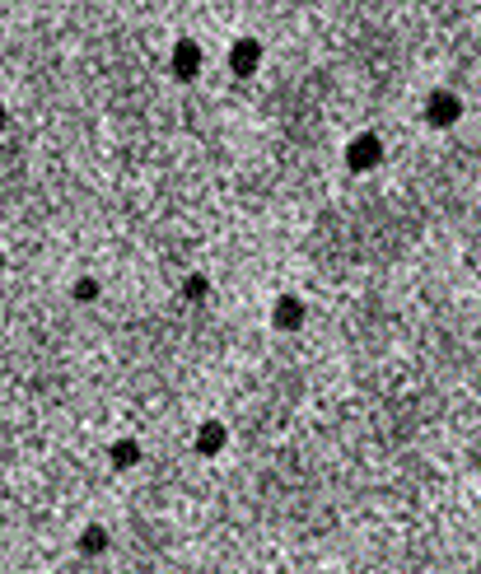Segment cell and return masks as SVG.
Wrapping results in <instances>:
<instances>
[{"mask_svg":"<svg viewBox=\"0 0 481 574\" xmlns=\"http://www.w3.org/2000/svg\"><path fill=\"white\" fill-rule=\"evenodd\" d=\"M346 163H351L356 173H369V169H379L384 163V141L374 131H365V135H356L351 145H346Z\"/></svg>","mask_w":481,"mask_h":574,"instance_id":"cell-1","label":"cell"},{"mask_svg":"<svg viewBox=\"0 0 481 574\" xmlns=\"http://www.w3.org/2000/svg\"><path fill=\"white\" fill-rule=\"evenodd\" d=\"M458 117H463V103L453 98L449 89H435L430 103H425V122H430V126H453Z\"/></svg>","mask_w":481,"mask_h":574,"instance_id":"cell-2","label":"cell"},{"mask_svg":"<svg viewBox=\"0 0 481 574\" xmlns=\"http://www.w3.org/2000/svg\"><path fill=\"white\" fill-rule=\"evenodd\" d=\"M262 66V42L257 38H238L234 47H229V70L234 75H253Z\"/></svg>","mask_w":481,"mask_h":574,"instance_id":"cell-3","label":"cell"},{"mask_svg":"<svg viewBox=\"0 0 481 574\" xmlns=\"http://www.w3.org/2000/svg\"><path fill=\"white\" fill-rule=\"evenodd\" d=\"M197 70H201V47L192 38L173 42V75L178 79H197Z\"/></svg>","mask_w":481,"mask_h":574,"instance_id":"cell-4","label":"cell"},{"mask_svg":"<svg viewBox=\"0 0 481 574\" xmlns=\"http://www.w3.org/2000/svg\"><path fill=\"white\" fill-rule=\"evenodd\" d=\"M272 322L281 327V332H295V327H304V304L295 294H281L276 309H272Z\"/></svg>","mask_w":481,"mask_h":574,"instance_id":"cell-5","label":"cell"},{"mask_svg":"<svg viewBox=\"0 0 481 574\" xmlns=\"http://www.w3.org/2000/svg\"><path fill=\"white\" fill-rule=\"evenodd\" d=\"M220 449H225V425L220 421H206L201 434H197V453L210 458V453H220Z\"/></svg>","mask_w":481,"mask_h":574,"instance_id":"cell-6","label":"cell"},{"mask_svg":"<svg viewBox=\"0 0 481 574\" xmlns=\"http://www.w3.org/2000/svg\"><path fill=\"white\" fill-rule=\"evenodd\" d=\"M136 462H141V444H136V440H117V444H113V468H117V472L136 468Z\"/></svg>","mask_w":481,"mask_h":574,"instance_id":"cell-7","label":"cell"},{"mask_svg":"<svg viewBox=\"0 0 481 574\" xmlns=\"http://www.w3.org/2000/svg\"><path fill=\"white\" fill-rule=\"evenodd\" d=\"M79 551H85V556L108 551V532H103V528H85V537H79Z\"/></svg>","mask_w":481,"mask_h":574,"instance_id":"cell-8","label":"cell"},{"mask_svg":"<svg viewBox=\"0 0 481 574\" xmlns=\"http://www.w3.org/2000/svg\"><path fill=\"white\" fill-rule=\"evenodd\" d=\"M75 299H79V304H89V299H98V281H75Z\"/></svg>","mask_w":481,"mask_h":574,"instance_id":"cell-9","label":"cell"},{"mask_svg":"<svg viewBox=\"0 0 481 574\" xmlns=\"http://www.w3.org/2000/svg\"><path fill=\"white\" fill-rule=\"evenodd\" d=\"M187 299H206V276H192V281H187Z\"/></svg>","mask_w":481,"mask_h":574,"instance_id":"cell-10","label":"cell"},{"mask_svg":"<svg viewBox=\"0 0 481 574\" xmlns=\"http://www.w3.org/2000/svg\"><path fill=\"white\" fill-rule=\"evenodd\" d=\"M0 131H5V103H0Z\"/></svg>","mask_w":481,"mask_h":574,"instance_id":"cell-11","label":"cell"},{"mask_svg":"<svg viewBox=\"0 0 481 574\" xmlns=\"http://www.w3.org/2000/svg\"><path fill=\"white\" fill-rule=\"evenodd\" d=\"M0 271H5V257H0Z\"/></svg>","mask_w":481,"mask_h":574,"instance_id":"cell-12","label":"cell"}]
</instances>
